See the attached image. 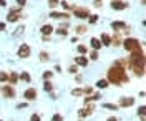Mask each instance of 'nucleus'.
Returning <instances> with one entry per match:
<instances>
[{"instance_id":"nucleus-41","label":"nucleus","mask_w":146,"mask_h":121,"mask_svg":"<svg viewBox=\"0 0 146 121\" xmlns=\"http://www.w3.org/2000/svg\"><path fill=\"white\" fill-rule=\"evenodd\" d=\"M30 121H40V114H36V113H33V114L30 116Z\"/></svg>"},{"instance_id":"nucleus-30","label":"nucleus","mask_w":146,"mask_h":121,"mask_svg":"<svg viewBox=\"0 0 146 121\" xmlns=\"http://www.w3.org/2000/svg\"><path fill=\"white\" fill-rule=\"evenodd\" d=\"M98 19H100L98 15H95V13H90V17H88V23H90V25H93V23H96V22H98Z\"/></svg>"},{"instance_id":"nucleus-32","label":"nucleus","mask_w":146,"mask_h":121,"mask_svg":"<svg viewBox=\"0 0 146 121\" xmlns=\"http://www.w3.org/2000/svg\"><path fill=\"white\" fill-rule=\"evenodd\" d=\"M9 80V73L7 71H0V83H7Z\"/></svg>"},{"instance_id":"nucleus-7","label":"nucleus","mask_w":146,"mask_h":121,"mask_svg":"<svg viewBox=\"0 0 146 121\" xmlns=\"http://www.w3.org/2000/svg\"><path fill=\"white\" fill-rule=\"evenodd\" d=\"M20 17H22V9L20 7H15V9L10 10V13L7 15V20H9L10 23H15V22H18Z\"/></svg>"},{"instance_id":"nucleus-46","label":"nucleus","mask_w":146,"mask_h":121,"mask_svg":"<svg viewBox=\"0 0 146 121\" xmlns=\"http://www.w3.org/2000/svg\"><path fill=\"white\" fill-rule=\"evenodd\" d=\"M27 104H28V103H20L17 108H18V110H20V108H27Z\"/></svg>"},{"instance_id":"nucleus-15","label":"nucleus","mask_w":146,"mask_h":121,"mask_svg":"<svg viewBox=\"0 0 146 121\" xmlns=\"http://www.w3.org/2000/svg\"><path fill=\"white\" fill-rule=\"evenodd\" d=\"M40 32H42V37H50V35L53 33V25H50V23H45L43 27L40 28Z\"/></svg>"},{"instance_id":"nucleus-43","label":"nucleus","mask_w":146,"mask_h":121,"mask_svg":"<svg viewBox=\"0 0 146 121\" xmlns=\"http://www.w3.org/2000/svg\"><path fill=\"white\" fill-rule=\"evenodd\" d=\"M93 5H95V7H98V9H100L101 5H103V0H95V3H93Z\"/></svg>"},{"instance_id":"nucleus-24","label":"nucleus","mask_w":146,"mask_h":121,"mask_svg":"<svg viewBox=\"0 0 146 121\" xmlns=\"http://www.w3.org/2000/svg\"><path fill=\"white\" fill-rule=\"evenodd\" d=\"M103 108H106V110H113V111H118L119 106L118 104H115V103H103Z\"/></svg>"},{"instance_id":"nucleus-29","label":"nucleus","mask_w":146,"mask_h":121,"mask_svg":"<svg viewBox=\"0 0 146 121\" xmlns=\"http://www.w3.org/2000/svg\"><path fill=\"white\" fill-rule=\"evenodd\" d=\"M76 50H78L80 55H86V53H88V47H86V45H78Z\"/></svg>"},{"instance_id":"nucleus-42","label":"nucleus","mask_w":146,"mask_h":121,"mask_svg":"<svg viewBox=\"0 0 146 121\" xmlns=\"http://www.w3.org/2000/svg\"><path fill=\"white\" fill-rule=\"evenodd\" d=\"M15 2L18 3V7H20V9H23V7H25V3H27V0H15Z\"/></svg>"},{"instance_id":"nucleus-28","label":"nucleus","mask_w":146,"mask_h":121,"mask_svg":"<svg viewBox=\"0 0 146 121\" xmlns=\"http://www.w3.org/2000/svg\"><path fill=\"white\" fill-rule=\"evenodd\" d=\"M52 76H53V71H50V70H46V71L42 73V78H43L45 81H50V80H52Z\"/></svg>"},{"instance_id":"nucleus-12","label":"nucleus","mask_w":146,"mask_h":121,"mask_svg":"<svg viewBox=\"0 0 146 121\" xmlns=\"http://www.w3.org/2000/svg\"><path fill=\"white\" fill-rule=\"evenodd\" d=\"M126 27V22H123V20H116V22H111V28H113V32H123Z\"/></svg>"},{"instance_id":"nucleus-26","label":"nucleus","mask_w":146,"mask_h":121,"mask_svg":"<svg viewBox=\"0 0 146 121\" xmlns=\"http://www.w3.org/2000/svg\"><path fill=\"white\" fill-rule=\"evenodd\" d=\"M43 90H45L46 93H52V91H53V83H52V81H45V83H43Z\"/></svg>"},{"instance_id":"nucleus-45","label":"nucleus","mask_w":146,"mask_h":121,"mask_svg":"<svg viewBox=\"0 0 146 121\" xmlns=\"http://www.w3.org/2000/svg\"><path fill=\"white\" fill-rule=\"evenodd\" d=\"M106 121H118V118H116V116H108Z\"/></svg>"},{"instance_id":"nucleus-21","label":"nucleus","mask_w":146,"mask_h":121,"mask_svg":"<svg viewBox=\"0 0 146 121\" xmlns=\"http://www.w3.org/2000/svg\"><path fill=\"white\" fill-rule=\"evenodd\" d=\"M75 32H76L78 35H83V33H86V32H88V27H86L85 23H80V25H76V27H75Z\"/></svg>"},{"instance_id":"nucleus-20","label":"nucleus","mask_w":146,"mask_h":121,"mask_svg":"<svg viewBox=\"0 0 146 121\" xmlns=\"http://www.w3.org/2000/svg\"><path fill=\"white\" fill-rule=\"evenodd\" d=\"M101 98V93H95V95H90V96H86L85 98V104H90L91 101H98Z\"/></svg>"},{"instance_id":"nucleus-14","label":"nucleus","mask_w":146,"mask_h":121,"mask_svg":"<svg viewBox=\"0 0 146 121\" xmlns=\"http://www.w3.org/2000/svg\"><path fill=\"white\" fill-rule=\"evenodd\" d=\"M88 63H90V60H88L85 55L75 56V65L76 66H88Z\"/></svg>"},{"instance_id":"nucleus-27","label":"nucleus","mask_w":146,"mask_h":121,"mask_svg":"<svg viewBox=\"0 0 146 121\" xmlns=\"http://www.w3.org/2000/svg\"><path fill=\"white\" fill-rule=\"evenodd\" d=\"M38 58H40V61H48L50 60V53L48 52H40Z\"/></svg>"},{"instance_id":"nucleus-16","label":"nucleus","mask_w":146,"mask_h":121,"mask_svg":"<svg viewBox=\"0 0 146 121\" xmlns=\"http://www.w3.org/2000/svg\"><path fill=\"white\" fill-rule=\"evenodd\" d=\"M18 80H20V78H18L17 71H10L9 73V80H7V85H12V86H13V85L18 83Z\"/></svg>"},{"instance_id":"nucleus-35","label":"nucleus","mask_w":146,"mask_h":121,"mask_svg":"<svg viewBox=\"0 0 146 121\" xmlns=\"http://www.w3.org/2000/svg\"><path fill=\"white\" fill-rule=\"evenodd\" d=\"M72 95H73V96H82L83 90H82V88H75V90H72Z\"/></svg>"},{"instance_id":"nucleus-39","label":"nucleus","mask_w":146,"mask_h":121,"mask_svg":"<svg viewBox=\"0 0 146 121\" xmlns=\"http://www.w3.org/2000/svg\"><path fill=\"white\" fill-rule=\"evenodd\" d=\"M90 60H98V52H90Z\"/></svg>"},{"instance_id":"nucleus-34","label":"nucleus","mask_w":146,"mask_h":121,"mask_svg":"<svg viewBox=\"0 0 146 121\" xmlns=\"http://www.w3.org/2000/svg\"><path fill=\"white\" fill-rule=\"evenodd\" d=\"M68 71H70L72 75H76V73H78V66H76V65H70V66H68Z\"/></svg>"},{"instance_id":"nucleus-44","label":"nucleus","mask_w":146,"mask_h":121,"mask_svg":"<svg viewBox=\"0 0 146 121\" xmlns=\"http://www.w3.org/2000/svg\"><path fill=\"white\" fill-rule=\"evenodd\" d=\"M5 28H7V23L5 22H0V32H3Z\"/></svg>"},{"instance_id":"nucleus-47","label":"nucleus","mask_w":146,"mask_h":121,"mask_svg":"<svg viewBox=\"0 0 146 121\" xmlns=\"http://www.w3.org/2000/svg\"><path fill=\"white\" fill-rule=\"evenodd\" d=\"M0 7H7V0H0Z\"/></svg>"},{"instance_id":"nucleus-9","label":"nucleus","mask_w":146,"mask_h":121,"mask_svg":"<svg viewBox=\"0 0 146 121\" xmlns=\"http://www.w3.org/2000/svg\"><path fill=\"white\" fill-rule=\"evenodd\" d=\"M36 96H38V91H36L33 86H30V88H27V90L23 91V98H25L27 101H33V100H36Z\"/></svg>"},{"instance_id":"nucleus-6","label":"nucleus","mask_w":146,"mask_h":121,"mask_svg":"<svg viewBox=\"0 0 146 121\" xmlns=\"http://www.w3.org/2000/svg\"><path fill=\"white\" fill-rule=\"evenodd\" d=\"M0 91H2V95H3V98H7V100H12V98H15V88L12 86V85H3L2 88H0Z\"/></svg>"},{"instance_id":"nucleus-48","label":"nucleus","mask_w":146,"mask_h":121,"mask_svg":"<svg viewBox=\"0 0 146 121\" xmlns=\"http://www.w3.org/2000/svg\"><path fill=\"white\" fill-rule=\"evenodd\" d=\"M55 71H58V73H60V71H62V66H60V65H55Z\"/></svg>"},{"instance_id":"nucleus-11","label":"nucleus","mask_w":146,"mask_h":121,"mask_svg":"<svg viewBox=\"0 0 146 121\" xmlns=\"http://www.w3.org/2000/svg\"><path fill=\"white\" fill-rule=\"evenodd\" d=\"M50 19L66 20V19H70V13H66V12H56V10H52V12H50Z\"/></svg>"},{"instance_id":"nucleus-22","label":"nucleus","mask_w":146,"mask_h":121,"mask_svg":"<svg viewBox=\"0 0 146 121\" xmlns=\"http://www.w3.org/2000/svg\"><path fill=\"white\" fill-rule=\"evenodd\" d=\"M108 86H110V83L106 81V78H101V80L96 81V88H98V90H105V88H108Z\"/></svg>"},{"instance_id":"nucleus-4","label":"nucleus","mask_w":146,"mask_h":121,"mask_svg":"<svg viewBox=\"0 0 146 121\" xmlns=\"http://www.w3.org/2000/svg\"><path fill=\"white\" fill-rule=\"evenodd\" d=\"M73 17H76V19L80 20H85L90 17V9H86V7H75V9L72 10Z\"/></svg>"},{"instance_id":"nucleus-33","label":"nucleus","mask_w":146,"mask_h":121,"mask_svg":"<svg viewBox=\"0 0 146 121\" xmlns=\"http://www.w3.org/2000/svg\"><path fill=\"white\" fill-rule=\"evenodd\" d=\"M58 5H60V2H58V0H48V7H50L52 10L56 9Z\"/></svg>"},{"instance_id":"nucleus-18","label":"nucleus","mask_w":146,"mask_h":121,"mask_svg":"<svg viewBox=\"0 0 146 121\" xmlns=\"http://www.w3.org/2000/svg\"><path fill=\"white\" fill-rule=\"evenodd\" d=\"M90 45H91V48H93L95 52H98V50L101 48V42H100V38L91 37V38H90Z\"/></svg>"},{"instance_id":"nucleus-25","label":"nucleus","mask_w":146,"mask_h":121,"mask_svg":"<svg viewBox=\"0 0 146 121\" xmlns=\"http://www.w3.org/2000/svg\"><path fill=\"white\" fill-rule=\"evenodd\" d=\"M60 5H62V7H63V10L65 12H66V13H68V12H72L73 9H75V7H73V5H70V3H68V2H60Z\"/></svg>"},{"instance_id":"nucleus-1","label":"nucleus","mask_w":146,"mask_h":121,"mask_svg":"<svg viewBox=\"0 0 146 121\" xmlns=\"http://www.w3.org/2000/svg\"><path fill=\"white\" fill-rule=\"evenodd\" d=\"M106 81L111 85H115V86H121L123 83H128L129 81V76L126 73V58L116 60L113 65L110 66Z\"/></svg>"},{"instance_id":"nucleus-3","label":"nucleus","mask_w":146,"mask_h":121,"mask_svg":"<svg viewBox=\"0 0 146 121\" xmlns=\"http://www.w3.org/2000/svg\"><path fill=\"white\" fill-rule=\"evenodd\" d=\"M121 45H123V47H125V50H126V52H129V53L143 50V48H141V43H139V40H138V38H135V37L125 38V40L121 42Z\"/></svg>"},{"instance_id":"nucleus-50","label":"nucleus","mask_w":146,"mask_h":121,"mask_svg":"<svg viewBox=\"0 0 146 121\" xmlns=\"http://www.w3.org/2000/svg\"><path fill=\"white\" fill-rule=\"evenodd\" d=\"M0 121H2V120H0Z\"/></svg>"},{"instance_id":"nucleus-17","label":"nucleus","mask_w":146,"mask_h":121,"mask_svg":"<svg viewBox=\"0 0 146 121\" xmlns=\"http://www.w3.org/2000/svg\"><path fill=\"white\" fill-rule=\"evenodd\" d=\"M100 42H101V47H110L111 45V37H110L108 33H101Z\"/></svg>"},{"instance_id":"nucleus-31","label":"nucleus","mask_w":146,"mask_h":121,"mask_svg":"<svg viewBox=\"0 0 146 121\" xmlns=\"http://www.w3.org/2000/svg\"><path fill=\"white\" fill-rule=\"evenodd\" d=\"M56 35H62V37H66L68 35V32H66V28H63V27H58L56 28V32H55Z\"/></svg>"},{"instance_id":"nucleus-40","label":"nucleus","mask_w":146,"mask_h":121,"mask_svg":"<svg viewBox=\"0 0 146 121\" xmlns=\"http://www.w3.org/2000/svg\"><path fill=\"white\" fill-rule=\"evenodd\" d=\"M23 30H25V27H23V25H20V27L15 30V35H22V33H23Z\"/></svg>"},{"instance_id":"nucleus-23","label":"nucleus","mask_w":146,"mask_h":121,"mask_svg":"<svg viewBox=\"0 0 146 121\" xmlns=\"http://www.w3.org/2000/svg\"><path fill=\"white\" fill-rule=\"evenodd\" d=\"M18 78H20L22 81H27V83H30V81H32V78H30L28 71H22V73L18 75Z\"/></svg>"},{"instance_id":"nucleus-2","label":"nucleus","mask_w":146,"mask_h":121,"mask_svg":"<svg viewBox=\"0 0 146 121\" xmlns=\"http://www.w3.org/2000/svg\"><path fill=\"white\" fill-rule=\"evenodd\" d=\"M126 68L133 70L136 76H145V52H133L129 58H126Z\"/></svg>"},{"instance_id":"nucleus-37","label":"nucleus","mask_w":146,"mask_h":121,"mask_svg":"<svg viewBox=\"0 0 146 121\" xmlns=\"http://www.w3.org/2000/svg\"><path fill=\"white\" fill-rule=\"evenodd\" d=\"M145 111H146V106H145V104H141V106L138 108V114L143 118V116H145Z\"/></svg>"},{"instance_id":"nucleus-36","label":"nucleus","mask_w":146,"mask_h":121,"mask_svg":"<svg viewBox=\"0 0 146 121\" xmlns=\"http://www.w3.org/2000/svg\"><path fill=\"white\" fill-rule=\"evenodd\" d=\"M82 90H83V95H88V96L93 93V88H91V86H85V88H82Z\"/></svg>"},{"instance_id":"nucleus-5","label":"nucleus","mask_w":146,"mask_h":121,"mask_svg":"<svg viewBox=\"0 0 146 121\" xmlns=\"http://www.w3.org/2000/svg\"><path fill=\"white\" fill-rule=\"evenodd\" d=\"M30 53H32V48H30V45L28 43H22L20 47H18L17 50V55L20 60H25V58H28L30 56Z\"/></svg>"},{"instance_id":"nucleus-38","label":"nucleus","mask_w":146,"mask_h":121,"mask_svg":"<svg viewBox=\"0 0 146 121\" xmlns=\"http://www.w3.org/2000/svg\"><path fill=\"white\" fill-rule=\"evenodd\" d=\"M52 121H63V116H62L60 113H55L53 118H52Z\"/></svg>"},{"instance_id":"nucleus-13","label":"nucleus","mask_w":146,"mask_h":121,"mask_svg":"<svg viewBox=\"0 0 146 121\" xmlns=\"http://www.w3.org/2000/svg\"><path fill=\"white\" fill-rule=\"evenodd\" d=\"M128 7H129V3L128 2H111V9L113 10H118V12H121V10H126Z\"/></svg>"},{"instance_id":"nucleus-19","label":"nucleus","mask_w":146,"mask_h":121,"mask_svg":"<svg viewBox=\"0 0 146 121\" xmlns=\"http://www.w3.org/2000/svg\"><path fill=\"white\" fill-rule=\"evenodd\" d=\"M111 45L113 47H119L121 45V33L119 32H115V35L111 37Z\"/></svg>"},{"instance_id":"nucleus-10","label":"nucleus","mask_w":146,"mask_h":121,"mask_svg":"<svg viewBox=\"0 0 146 121\" xmlns=\"http://www.w3.org/2000/svg\"><path fill=\"white\" fill-rule=\"evenodd\" d=\"M135 104V98L133 96H121L118 101V106H123V108H128V106H133Z\"/></svg>"},{"instance_id":"nucleus-8","label":"nucleus","mask_w":146,"mask_h":121,"mask_svg":"<svg viewBox=\"0 0 146 121\" xmlns=\"http://www.w3.org/2000/svg\"><path fill=\"white\" fill-rule=\"evenodd\" d=\"M93 111H95V104H85L82 110L78 111V116L80 118H88V116L93 114Z\"/></svg>"},{"instance_id":"nucleus-49","label":"nucleus","mask_w":146,"mask_h":121,"mask_svg":"<svg viewBox=\"0 0 146 121\" xmlns=\"http://www.w3.org/2000/svg\"><path fill=\"white\" fill-rule=\"evenodd\" d=\"M111 2H123V0H111Z\"/></svg>"}]
</instances>
